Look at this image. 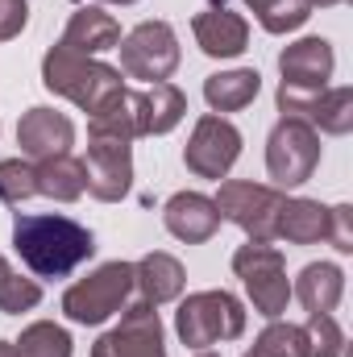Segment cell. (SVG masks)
<instances>
[{
  "instance_id": "cell-23",
  "label": "cell",
  "mask_w": 353,
  "mask_h": 357,
  "mask_svg": "<svg viewBox=\"0 0 353 357\" xmlns=\"http://www.w3.org/2000/svg\"><path fill=\"white\" fill-rule=\"evenodd\" d=\"M33 175H38V195H50L59 204H75L84 195V162L71 154L33 162Z\"/></svg>"
},
{
  "instance_id": "cell-33",
  "label": "cell",
  "mask_w": 353,
  "mask_h": 357,
  "mask_svg": "<svg viewBox=\"0 0 353 357\" xmlns=\"http://www.w3.org/2000/svg\"><path fill=\"white\" fill-rule=\"evenodd\" d=\"M333 4H345V0H308V8H333Z\"/></svg>"
},
{
  "instance_id": "cell-13",
  "label": "cell",
  "mask_w": 353,
  "mask_h": 357,
  "mask_svg": "<svg viewBox=\"0 0 353 357\" xmlns=\"http://www.w3.org/2000/svg\"><path fill=\"white\" fill-rule=\"evenodd\" d=\"M337 54L329 38H299L291 46H283L278 54V71H283V88L295 91H324L333 79Z\"/></svg>"
},
{
  "instance_id": "cell-2",
  "label": "cell",
  "mask_w": 353,
  "mask_h": 357,
  "mask_svg": "<svg viewBox=\"0 0 353 357\" xmlns=\"http://www.w3.org/2000/svg\"><path fill=\"white\" fill-rule=\"evenodd\" d=\"M42 84H46V91L80 104L84 112H96L108 96H117V91L125 88L117 67H108L100 59H88V54H75L63 42L46 50V59H42Z\"/></svg>"
},
{
  "instance_id": "cell-7",
  "label": "cell",
  "mask_w": 353,
  "mask_h": 357,
  "mask_svg": "<svg viewBox=\"0 0 353 357\" xmlns=\"http://www.w3.org/2000/svg\"><path fill=\"white\" fill-rule=\"evenodd\" d=\"M320 167V133L295 116H283L266 137V171L274 187H303Z\"/></svg>"
},
{
  "instance_id": "cell-9",
  "label": "cell",
  "mask_w": 353,
  "mask_h": 357,
  "mask_svg": "<svg viewBox=\"0 0 353 357\" xmlns=\"http://www.w3.org/2000/svg\"><path fill=\"white\" fill-rule=\"evenodd\" d=\"M241 158V133L233 121L216 116V112H204L187 137V150H183V162L187 171L200 178H220L233 171V162Z\"/></svg>"
},
{
  "instance_id": "cell-5",
  "label": "cell",
  "mask_w": 353,
  "mask_h": 357,
  "mask_svg": "<svg viewBox=\"0 0 353 357\" xmlns=\"http://www.w3.org/2000/svg\"><path fill=\"white\" fill-rule=\"evenodd\" d=\"M212 204H216L220 220H233L250 241H274L278 237V212H283L287 195L270 183L229 178V183H220Z\"/></svg>"
},
{
  "instance_id": "cell-30",
  "label": "cell",
  "mask_w": 353,
  "mask_h": 357,
  "mask_svg": "<svg viewBox=\"0 0 353 357\" xmlns=\"http://www.w3.org/2000/svg\"><path fill=\"white\" fill-rule=\"evenodd\" d=\"M308 17H312L308 0H274L270 8L258 13V21H262L266 33H291V29H299Z\"/></svg>"
},
{
  "instance_id": "cell-18",
  "label": "cell",
  "mask_w": 353,
  "mask_h": 357,
  "mask_svg": "<svg viewBox=\"0 0 353 357\" xmlns=\"http://www.w3.org/2000/svg\"><path fill=\"white\" fill-rule=\"evenodd\" d=\"M63 46L67 50H75V54H104V50H117L121 46V25H117V17L112 13H104V8H75L71 13V21H67V29H63Z\"/></svg>"
},
{
  "instance_id": "cell-6",
  "label": "cell",
  "mask_w": 353,
  "mask_h": 357,
  "mask_svg": "<svg viewBox=\"0 0 353 357\" xmlns=\"http://www.w3.org/2000/svg\"><path fill=\"white\" fill-rule=\"evenodd\" d=\"M233 270L250 291L254 312L266 320H278L291 303V282H287V262L283 250H274L270 241H250L233 254Z\"/></svg>"
},
{
  "instance_id": "cell-37",
  "label": "cell",
  "mask_w": 353,
  "mask_h": 357,
  "mask_svg": "<svg viewBox=\"0 0 353 357\" xmlns=\"http://www.w3.org/2000/svg\"><path fill=\"white\" fill-rule=\"evenodd\" d=\"M195 357H220V354H208V349H200V354H195Z\"/></svg>"
},
{
  "instance_id": "cell-29",
  "label": "cell",
  "mask_w": 353,
  "mask_h": 357,
  "mask_svg": "<svg viewBox=\"0 0 353 357\" xmlns=\"http://www.w3.org/2000/svg\"><path fill=\"white\" fill-rule=\"evenodd\" d=\"M42 303V287L38 278H21V274H4L0 278V312L4 316H21V312H33Z\"/></svg>"
},
{
  "instance_id": "cell-34",
  "label": "cell",
  "mask_w": 353,
  "mask_h": 357,
  "mask_svg": "<svg viewBox=\"0 0 353 357\" xmlns=\"http://www.w3.org/2000/svg\"><path fill=\"white\" fill-rule=\"evenodd\" d=\"M246 4H250L254 13H262V8H270V4H274V0H246Z\"/></svg>"
},
{
  "instance_id": "cell-31",
  "label": "cell",
  "mask_w": 353,
  "mask_h": 357,
  "mask_svg": "<svg viewBox=\"0 0 353 357\" xmlns=\"http://www.w3.org/2000/svg\"><path fill=\"white\" fill-rule=\"evenodd\" d=\"M324 241H333V250H341V254H353V208L350 204L329 208V237Z\"/></svg>"
},
{
  "instance_id": "cell-24",
  "label": "cell",
  "mask_w": 353,
  "mask_h": 357,
  "mask_svg": "<svg viewBox=\"0 0 353 357\" xmlns=\"http://www.w3.org/2000/svg\"><path fill=\"white\" fill-rule=\"evenodd\" d=\"M142 116H146V137H163L187 116V96L175 84H150L142 91Z\"/></svg>"
},
{
  "instance_id": "cell-27",
  "label": "cell",
  "mask_w": 353,
  "mask_h": 357,
  "mask_svg": "<svg viewBox=\"0 0 353 357\" xmlns=\"http://www.w3.org/2000/svg\"><path fill=\"white\" fill-rule=\"evenodd\" d=\"M299 328H303V341H308V357H341L345 354V333L333 320V312L308 316V324H299Z\"/></svg>"
},
{
  "instance_id": "cell-10",
  "label": "cell",
  "mask_w": 353,
  "mask_h": 357,
  "mask_svg": "<svg viewBox=\"0 0 353 357\" xmlns=\"http://www.w3.org/2000/svg\"><path fill=\"white\" fill-rule=\"evenodd\" d=\"M91 357H167L163 320H158L154 303H146V299L125 303L121 324L91 345Z\"/></svg>"
},
{
  "instance_id": "cell-32",
  "label": "cell",
  "mask_w": 353,
  "mask_h": 357,
  "mask_svg": "<svg viewBox=\"0 0 353 357\" xmlns=\"http://www.w3.org/2000/svg\"><path fill=\"white\" fill-rule=\"evenodd\" d=\"M29 21V4L25 0H0V42H13Z\"/></svg>"
},
{
  "instance_id": "cell-38",
  "label": "cell",
  "mask_w": 353,
  "mask_h": 357,
  "mask_svg": "<svg viewBox=\"0 0 353 357\" xmlns=\"http://www.w3.org/2000/svg\"><path fill=\"white\" fill-rule=\"evenodd\" d=\"M104 4H133V0H104Z\"/></svg>"
},
{
  "instance_id": "cell-19",
  "label": "cell",
  "mask_w": 353,
  "mask_h": 357,
  "mask_svg": "<svg viewBox=\"0 0 353 357\" xmlns=\"http://www.w3.org/2000/svg\"><path fill=\"white\" fill-rule=\"evenodd\" d=\"M133 287L142 291V299H146V303L163 307V303L179 299V295H183V287H187L183 262H179L175 254L154 250V254H146L142 262H133Z\"/></svg>"
},
{
  "instance_id": "cell-1",
  "label": "cell",
  "mask_w": 353,
  "mask_h": 357,
  "mask_svg": "<svg viewBox=\"0 0 353 357\" xmlns=\"http://www.w3.org/2000/svg\"><path fill=\"white\" fill-rule=\"evenodd\" d=\"M13 250L38 278H67L96 254V237L71 216L50 212H17Z\"/></svg>"
},
{
  "instance_id": "cell-3",
  "label": "cell",
  "mask_w": 353,
  "mask_h": 357,
  "mask_svg": "<svg viewBox=\"0 0 353 357\" xmlns=\"http://www.w3.org/2000/svg\"><path fill=\"white\" fill-rule=\"evenodd\" d=\"M175 333L187 349H208L220 341H237L246 333V307L229 291H195L179 303Z\"/></svg>"
},
{
  "instance_id": "cell-11",
  "label": "cell",
  "mask_w": 353,
  "mask_h": 357,
  "mask_svg": "<svg viewBox=\"0 0 353 357\" xmlns=\"http://www.w3.org/2000/svg\"><path fill=\"white\" fill-rule=\"evenodd\" d=\"M278 108H283V116H295V121L312 125L316 133L345 137L353 129V88L295 91L278 84Z\"/></svg>"
},
{
  "instance_id": "cell-8",
  "label": "cell",
  "mask_w": 353,
  "mask_h": 357,
  "mask_svg": "<svg viewBox=\"0 0 353 357\" xmlns=\"http://www.w3.org/2000/svg\"><path fill=\"white\" fill-rule=\"evenodd\" d=\"M121 71L129 79L167 84L179 67V38L167 21H142L121 38Z\"/></svg>"
},
{
  "instance_id": "cell-35",
  "label": "cell",
  "mask_w": 353,
  "mask_h": 357,
  "mask_svg": "<svg viewBox=\"0 0 353 357\" xmlns=\"http://www.w3.org/2000/svg\"><path fill=\"white\" fill-rule=\"evenodd\" d=\"M0 357H17V345H8V341H0Z\"/></svg>"
},
{
  "instance_id": "cell-12",
  "label": "cell",
  "mask_w": 353,
  "mask_h": 357,
  "mask_svg": "<svg viewBox=\"0 0 353 357\" xmlns=\"http://www.w3.org/2000/svg\"><path fill=\"white\" fill-rule=\"evenodd\" d=\"M133 187V150L129 142L117 137H88V158H84V191L100 204L125 199Z\"/></svg>"
},
{
  "instance_id": "cell-20",
  "label": "cell",
  "mask_w": 353,
  "mask_h": 357,
  "mask_svg": "<svg viewBox=\"0 0 353 357\" xmlns=\"http://www.w3.org/2000/svg\"><path fill=\"white\" fill-rule=\"evenodd\" d=\"M291 295L303 303L308 316H324V312H333V307L341 303V295H345V270L333 266V262H312V266L299 270Z\"/></svg>"
},
{
  "instance_id": "cell-21",
  "label": "cell",
  "mask_w": 353,
  "mask_h": 357,
  "mask_svg": "<svg viewBox=\"0 0 353 357\" xmlns=\"http://www.w3.org/2000/svg\"><path fill=\"white\" fill-rule=\"evenodd\" d=\"M278 237L287 245H316L329 237V208L320 199H287L278 212Z\"/></svg>"
},
{
  "instance_id": "cell-4",
  "label": "cell",
  "mask_w": 353,
  "mask_h": 357,
  "mask_svg": "<svg viewBox=\"0 0 353 357\" xmlns=\"http://www.w3.org/2000/svg\"><path fill=\"white\" fill-rule=\"evenodd\" d=\"M129 295H133V262H104L63 291V312L71 324H104L108 316L125 312Z\"/></svg>"
},
{
  "instance_id": "cell-14",
  "label": "cell",
  "mask_w": 353,
  "mask_h": 357,
  "mask_svg": "<svg viewBox=\"0 0 353 357\" xmlns=\"http://www.w3.org/2000/svg\"><path fill=\"white\" fill-rule=\"evenodd\" d=\"M17 146L25 158L42 162V158H59V154H71L75 146V125L71 116L54 112V108H29L17 125Z\"/></svg>"
},
{
  "instance_id": "cell-28",
  "label": "cell",
  "mask_w": 353,
  "mask_h": 357,
  "mask_svg": "<svg viewBox=\"0 0 353 357\" xmlns=\"http://www.w3.org/2000/svg\"><path fill=\"white\" fill-rule=\"evenodd\" d=\"M38 195V175H33V162L25 158H4L0 162V199L4 204H25Z\"/></svg>"
},
{
  "instance_id": "cell-26",
  "label": "cell",
  "mask_w": 353,
  "mask_h": 357,
  "mask_svg": "<svg viewBox=\"0 0 353 357\" xmlns=\"http://www.w3.org/2000/svg\"><path fill=\"white\" fill-rule=\"evenodd\" d=\"M246 357H308V341H303V328L299 324H283V320H270L254 349Z\"/></svg>"
},
{
  "instance_id": "cell-15",
  "label": "cell",
  "mask_w": 353,
  "mask_h": 357,
  "mask_svg": "<svg viewBox=\"0 0 353 357\" xmlns=\"http://www.w3.org/2000/svg\"><path fill=\"white\" fill-rule=\"evenodd\" d=\"M191 33H195V46H200L208 59H237V54H246V46H250V21H246L241 13H229L225 4L195 13Z\"/></svg>"
},
{
  "instance_id": "cell-22",
  "label": "cell",
  "mask_w": 353,
  "mask_h": 357,
  "mask_svg": "<svg viewBox=\"0 0 353 357\" xmlns=\"http://www.w3.org/2000/svg\"><path fill=\"white\" fill-rule=\"evenodd\" d=\"M262 91V75L250 71V67H237V71H216L204 79V100L212 112H241L246 104H254Z\"/></svg>"
},
{
  "instance_id": "cell-25",
  "label": "cell",
  "mask_w": 353,
  "mask_h": 357,
  "mask_svg": "<svg viewBox=\"0 0 353 357\" xmlns=\"http://www.w3.org/2000/svg\"><path fill=\"white\" fill-rule=\"evenodd\" d=\"M17 357H71V333L54 320H38L21 333Z\"/></svg>"
},
{
  "instance_id": "cell-36",
  "label": "cell",
  "mask_w": 353,
  "mask_h": 357,
  "mask_svg": "<svg viewBox=\"0 0 353 357\" xmlns=\"http://www.w3.org/2000/svg\"><path fill=\"white\" fill-rule=\"evenodd\" d=\"M4 274H8V258H4V254H0V278H4Z\"/></svg>"
},
{
  "instance_id": "cell-17",
  "label": "cell",
  "mask_w": 353,
  "mask_h": 357,
  "mask_svg": "<svg viewBox=\"0 0 353 357\" xmlns=\"http://www.w3.org/2000/svg\"><path fill=\"white\" fill-rule=\"evenodd\" d=\"M88 137H117V142H137V137H146L142 91L121 88L117 96H108L96 112H88Z\"/></svg>"
},
{
  "instance_id": "cell-16",
  "label": "cell",
  "mask_w": 353,
  "mask_h": 357,
  "mask_svg": "<svg viewBox=\"0 0 353 357\" xmlns=\"http://www.w3.org/2000/svg\"><path fill=\"white\" fill-rule=\"evenodd\" d=\"M163 225H167V233L179 237L183 245H200V241H208L220 229V212H216V204L208 195L179 191V195L167 199V208H163Z\"/></svg>"
}]
</instances>
